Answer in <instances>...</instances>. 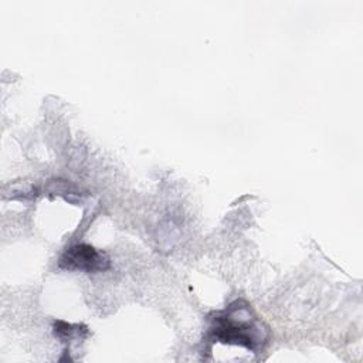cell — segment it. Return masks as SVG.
Instances as JSON below:
<instances>
[{"instance_id":"1","label":"cell","mask_w":363,"mask_h":363,"mask_svg":"<svg viewBox=\"0 0 363 363\" xmlns=\"http://www.w3.org/2000/svg\"><path fill=\"white\" fill-rule=\"evenodd\" d=\"M208 337L211 342L244 346L258 353L267 346L269 332L247 302L235 301L211 318Z\"/></svg>"},{"instance_id":"2","label":"cell","mask_w":363,"mask_h":363,"mask_svg":"<svg viewBox=\"0 0 363 363\" xmlns=\"http://www.w3.org/2000/svg\"><path fill=\"white\" fill-rule=\"evenodd\" d=\"M60 268L68 271L101 272L109 268V258L104 251L89 244H75L60 258Z\"/></svg>"}]
</instances>
